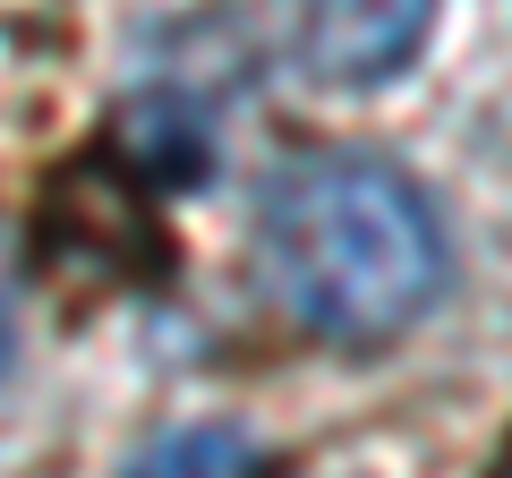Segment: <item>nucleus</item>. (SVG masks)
<instances>
[{
    "label": "nucleus",
    "mask_w": 512,
    "mask_h": 478,
    "mask_svg": "<svg viewBox=\"0 0 512 478\" xmlns=\"http://www.w3.org/2000/svg\"><path fill=\"white\" fill-rule=\"evenodd\" d=\"M256 282L299 333L333 350H384L427 325L453 282V248L402 163L359 146H316L282 163L248 231Z\"/></svg>",
    "instance_id": "obj_1"
},
{
    "label": "nucleus",
    "mask_w": 512,
    "mask_h": 478,
    "mask_svg": "<svg viewBox=\"0 0 512 478\" xmlns=\"http://www.w3.org/2000/svg\"><path fill=\"white\" fill-rule=\"evenodd\" d=\"M436 35V9L419 0H367V9H308L291 26V60L333 94H367L384 77H402Z\"/></svg>",
    "instance_id": "obj_2"
},
{
    "label": "nucleus",
    "mask_w": 512,
    "mask_h": 478,
    "mask_svg": "<svg viewBox=\"0 0 512 478\" xmlns=\"http://www.w3.org/2000/svg\"><path fill=\"white\" fill-rule=\"evenodd\" d=\"M111 154H120L128 180L180 197V188L214 180V111L188 86H146L137 103H120V120H111Z\"/></svg>",
    "instance_id": "obj_3"
},
{
    "label": "nucleus",
    "mask_w": 512,
    "mask_h": 478,
    "mask_svg": "<svg viewBox=\"0 0 512 478\" xmlns=\"http://www.w3.org/2000/svg\"><path fill=\"white\" fill-rule=\"evenodd\" d=\"M128 478H265V453H256L239 427H171L146 453L128 461Z\"/></svg>",
    "instance_id": "obj_4"
},
{
    "label": "nucleus",
    "mask_w": 512,
    "mask_h": 478,
    "mask_svg": "<svg viewBox=\"0 0 512 478\" xmlns=\"http://www.w3.org/2000/svg\"><path fill=\"white\" fill-rule=\"evenodd\" d=\"M0 368H9V274H0Z\"/></svg>",
    "instance_id": "obj_5"
}]
</instances>
